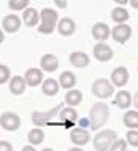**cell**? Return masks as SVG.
Wrapping results in <instances>:
<instances>
[{
  "instance_id": "cell-1",
  "label": "cell",
  "mask_w": 138,
  "mask_h": 151,
  "mask_svg": "<svg viewBox=\"0 0 138 151\" xmlns=\"http://www.w3.org/2000/svg\"><path fill=\"white\" fill-rule=\"evenodd\" d=\"M89 119H91V129L99 132L109 119V107L105 102H95L89 111Z\"/></svg>"
},
{
  "instance_id": "cell-2",
  "label": "cell",
  "mask_w": 138,
  "mask_h": 151,
  "mask_svg": "<svg viewBox=\"0 0 138 151\" xmlns=\"http://www.w3.org/2000/svg\"><path fill=\"white\" fill-rule=\"evenodd\" d=\"M59 22V14L52 8H43L40 11V24H38V32L44 35H51L52 32L57 29Z\"/></svg>"
},
{
  "instance_id": "cell-3",
  "label": "cell",
  "mask_w": 138,
  "mask_h": 151,
  "mask_svg": "<svg viewBox=\"0 0 138 151\" xmlns=\"http://www.w3.org/2000/svg\"><path fill=\"white\" fill-rule=\"evenodd\" d=\"M117 138L116 130L113 129H100L99 132L92 137V145H94L95 151H108L109 146L114 143Z\"/></svg>"
},
{
  "instance_id": "cell-4",
  "label": "cell",
  "mask_w": 138,
  "mask_h": 151,
  "mask_svg": "<svg viewBox=\"0 0 138 151\" xmlns=\"http://www.w3.org/2000/svg\"><path fill=\"white\" fill-rule=\"evenodd\" d=\"M64 108V105L60 104V105H56L54 108H51V110H48V111H34L32 113V122L36 126V127H41V126H48V124H51V126H54V118L56 116H59V113H60V110Z\"/></svg>"
},
{
  "instance_id": "cell-5",
  "label": "cell",
  "mask_w": 138,
  "mask_h": 151,
  "mask_svg": "<svg viewBox=\"0 0 138 151\" xmlns=\"http://www.w3.org/2000/svg\"><path fill=\"white\" fill-rule=\"evenodd\" d=\"M91 89H92V94L100 100L109 99V97H113V94H114V86H113V83L107 78H97L94 83H92Z\"/></svg>"
},
{
  "instance_id": "cell-6",
  "label": "cell",
  "mask_w": 138,
  "mask_h": 151,
  "mask_svg": "<svg viewBox=\"0 0 138 151\" xmlns=\"http://www.w3.org/2000/svg\"><path fill=\"white\" fill-rule=\"evenodd\" d=\"M0 126L8 132H14L21 127V118L14 111H5L0 115Z\"/></svg>"
},
{
  "instance_id": "cell-7",
  "label": "cell",
  "mask_w": 138,
  "mask_h": 151,
  "mask_svg": "<svg viewBox=\"0 0 138 151\" xmlns=\"http://www.w3.org/2000/svg\"><path fill=\"white\" fill-rule=\"evenodd\" d=\"M59 119L60 126H64L65 129H73L75 122L78 121V111L75 110V107H64L59 113Z\"/></svg>"
},
{
  "instance_id": "cell-8",
  "label": "cell",
  "mask_w": 138,
  "mask_h": 151,
  "mask_svg": "<svg viewBox=\"0 0 138 151\" xmlns=\"http://www.w3.org/2000/svg\"><path fill=\"white\" fill-rule=\"evenodd\" d=\"M132 37V27L129 24H116L111 30V38L114 40L116 43H125L129 42Z\"/></svg>"
},
{
  "instance_id": "cell-9",
  "label": "cell",
  "mask_w": 138,
  "mask_h": 151,
  "mask_svg": "<svg viewBox=\"0 0 138 151\" xmlns=\"http://www.w3.org/2000/svg\"><path fill=\"white\" fill-rule=\"evenodd\" d=\"M70 140L75 146H84L92 140V137L87 129H83L78 126V127H73L70 130Z\"/></svg>"
},
{
  "instance_id": "cell-10",
  "label": "cell",
  "mask_w": 138,
  "mask_h": 151,
  "mask_svg": "<svg viewBox=\"0 0 138 151\" xmlns=\"http://www.w3.org/2000/svg\"><path fill=\"white\" fill-rule=\"evenodd\" d=\"M94 58L99 62H108L114 58V51L111 50L108 43L105 42H97V45L94 46Z\"/></svg>"
},
{
  "instance_id": "cell-11",
  "label": "cell",
  "mask_w": 138,
  "mask_h": 151,
  "mask_svg": "<svg viewBox=\"0 0 138 151\" xmlns=\"http://www.w3.org/2000/svg\"><path fill=\"white\" fill-rule=\"evenodd\" d=\"M129 78H130L129 70L125 67H122V65H119V67H116L114 70L111 72V78H109V81L113 83L114 88H124L125 84L129 83Z\"/></svg>"
},
{
  "instance_id": "cell-12",
  "label": "cell",
  "mask_w": 138,
  "mask_h": 151,
  "mask_svg": "<svg viewBox=\"0 0 138 151\" xmlns=\"http://www.w3.org/2000/svg\"><path fill=\"white\" fill-rule=\"evenodd\" d=\"M21 24H22V18H19L18 14L14 13L6 14L2 21V30L8 32V34H16L21 29Z\"/></svg>"
},
{
  "instance_id": "cell-13",
  "label": "cell",
  "mask_w": 138,
  "mask_h": 151,
  "mask_svg": "<svg viewBox=\"0 0 138 151\" xmlns=\"http://www.w3.org/2000/svg\"><path fill=\"white\" fill-rule=\"evenodd\" d=\"M24 80H26L27 86H40V84L44 81V75H43V70L41 68H36V67H32V68H27L26 73H24Z\"/></svg>"
},
{
  "instance_id": "cell-14",
  "label": "cell",
  "mask_w": 138,
  "mask_h": 151,
  "mask_svg": "<svg viewBox=\"0 0 138 151\" xmlns=\"http://www.w3.org/2000/svg\"><path fill=\"white\" fill-rule=\"evenodd\" d=\"M113 104L121 110H127L130 108V105H133V96L129 91H125V89H121V91H117L114 94Z\"/></svg>"
},
{
  "instance_id": "cell-15",
  "label": "cell",
  "mask_w": 138,
  "mask_h": 151,
  "mask_svg": "<svg viewBox=\"0 0 138 151\" xmlns=\"http://www.w3.org/2000/svg\"><path fill=\"white\" fill-rule=\"evenodd\" d=\"M92 37L97 42H107L108 38H111V29L105 22H95L92 26Z\"/></svg>"
},
{
  "instance_id": "cell-16",
  "label": "cell",
  "mask_w": 138,
  "mask_h": 151,
  "mask_svg": "<svg viewBox=\"0 0 138 151\" xmlns=\"http://www.w3.org/2000/svg\"><path fill=\"white\" fill-rule=\"evenodd\" d=\"M40 68H41L43 72H48V73L56 72L59 68V59L56 58L54 54L48 52V54L41 56V59H40Z\"/></svg>"
},
{
  "instance_id": "cell-17",
  "label": "cell",
  "mask_w": 138,
  "mask_h": 151,
  "mask_svg": "<svg viewBox=\"0 0 138 151\" xmlns=\"http://www.w3.org/2000/svg\"><path fill=\"white\" fill-rule=\"evenodd\" d=\"M76 30V24L72 18H62L57 22V32L62 37H72Z\"/></svg>"
},
{
  "instance_id": "cell-18",
  "label": "cell",
  "mask_w": 138,
  "mask_h": 151,
  "mask_svg": "<svg viewBox=\"0 0 138 151\" xmlns=\"http://www.w3.org/2000/svg\"><path fill=\"white\" fill-rule=\"evenodd\" d=\"M27 89V83L24 80V76L21 75H14L13 78L10 80V92L13 96H22Z\"/></svg>"
},
{
  "instance_id": "cell-19",
  "label": "cell",
  "mask_w": 138,
  "mask_h": 151,
  "mask_svg": "<svg viewBox=\"0 0 138 151\" xmlns=\"http://www.w3.org/2000/svg\"><path fill=\"white\" fill-rule=\"evenodd\" d=\"M59 89H60V84H59V81L54 80V78H46L41 83V92L44 94V96H48V97L57 96Z\"/></svg>"
},
{
  "instance_id": "cell-20",
  "label": "cell",
  "mask_w": 138,
  "mask_h": 151,
  "mask_svg": "<svg viewBox=\"0 0 138 151\" xmlns=\"http://www.w3.org/2000/svg\"><path fill=\"white\" fill-rule=\"evenodd\" d=\"M89 62H91L89 56L86 54V52H83V51H73L70 54V64L73 65V67H76V68L87 67Z\"/></svg>"
},
{
  "instance_id": "cell-21",
  "label": "cell",
  "mask_w": 138,
  "mask_h": 151,
  "mask_svg": "<svg viewBox=\"0 0 138 151\" xmlns=\"http://www.w3.org/2000/svg\"><path fill=\"white\" fill-rule=\"evenodd\" d=\"M57 81H59L60 88L70 91V89H73V88H75V84H76V76H75V73H72L70 70H65V72L60 73V76H59Z\"/></svg>"
},
{
  "instance_id": "cell-22",
  "label": "cell",
  "mask_w": 138,
  "mask_h": 151,
  "mask_svg": "<svg viewBox=\"0 0 138 151\" xmlns=\"http://www.w3.org/2000/svg\"><path fill=\"white\" fill-rule=\"evenodd\" d=\"M22 21L27 27H35L40 21V13L35 8H26L22 13Z\"/></svg>"
},
{
  "instance_id": "cell-23",
  "label": "cell",
  "mask_w": 138,
  "mask_h": 151,
  "mask_svg": "<svg viewBox=\"0 0 138 151\" xmlns=\"http://www.w3.org/2000/svg\"><path fill=\"white\" fill-rule=\"evenodd\" d=\"M27 140H29V143L32 146H38L43 143L44 140V130L41 127H34L29 130V134H27Z\"/></svg>"
},
{
  "instance_id": "cell-24",
  "label": "cell",
  "mask_w": 138,
  "mask_h": 151,
  "mask_svg": "<svg viewBox=\"0 0 138 151\" xmlns=\"http://www.w3.org/2000/svg\"><path fill=\"white\" fill-rule=\"evenodd\" d=\"M81 100H83V92L79 91V89H70V91H67L65 94V104L68 107H78L81 104Z\"/></svg>"
},
{
  "instance_id": "cell-25",
  "label": "cell",
  "mask_w": 138,
  "mask_h": 151,
  "mask_svg": "<svg viewBox=\"0 0 138 151\" xmlns=\"http://www.w3.org/2000/svg\"><path fill=\"white\" fill-rule=\"evenodd\" d=\"M129 18H130V14H129V11L125 10L124 6H116V8H113V11H111V19H113L116 24H125V22L129 21Z\"/></svg>"
},
{
  "instance_id": "cell-26",
  "label": "cell",
  "mask_w": 138,
  "mask_h": 151,
  "mask_svg": "<svg viewBox=\"0 0 138 151\" xmlns=\"http://www.w3.org/2000/svg\"><path fill=\"white\" fill-rule=\"evenodd\" d=\"M122 122L125 127H129V129H138V111L137 110L125 111L122 116Z\"/></svg>"
},
{
  "instance_id": "cell-27",
  "label": "cell",
  "mask_w": 138,
  "mask_h": 151,
  "mask_svg": "<svg viewBox=\"0 0 138 151\" xmlns=\"http://www.w3.org/2000/svg\"><path fill=\"white\" fill-rule=\"evenodd\" d=\"M30 0H8V6L11 11H22L29 8Z\"/></svg>"
},
{
  "instance_id": "cell-28",
  "label": "cell",
  "mask_w": 138,
  "mask_h": 151,
  "mask_svg": "<svg viewBox=\"0 0 138 151\" xmlns=\"http://www.w3.org/2000/svg\"><path fill=\"white\" fill-rule=\"evenodd\" d=\"M125 142H127V145L137 148L138 146V129H129L127 135H125Z\"/></svg>"
},
{
  "instance_id": "cell-29",
  "label": "cell",
  "mask_w": 138,
  "mask_h": 151,
  "mask_svg": "<svg viewBox=\"0 0 138 151\" xmlns=\"http://www.w3.org/2000/svg\"><path fill=\"white\" fill-rule=\"evenodd\" d=\"M11 80V70L5 64H0V84H5Z\"/></svg>"
},
{
  "instance_id": "cell-30",
  "label": "cell",
  "mask_w": 138,
  "mask_h": 151,
  "mask_svg": "<svg viewBox=\"0 0 138 151\" xmlns=\"http://www.w3.org/2000/svg\"><path fill=\"white\" fill-rule=\"evenodd\" d=\"M108 151H127V142L124 138H116L114 143L109 146Z\"/></svg>"
},
{
  "instance_id": "cell-31",
  "label": "cell",
  "mask_w": 138,
  "mask_h": 151,
  "mask_svg": "<svg viewBox=\"0 0 138 151\" xmlns=\"http://www.w3.org/2000/svg\"><path fill=\"white\" fill-rule=\"evenodd\" d=\"M0 151H13V145L6 140H0Z\"/></svg>"
},
{
  "instance_id": "cell-32",
  "label": "cell",
  "mask_w": 138,
  "mask_h": 151,
  "mask_svg": "<svg viewBox=\"0 0 138 151\" xmlns=\"http://www.w3.org/2000/svg\"><path fill=\"white\" fill-rule=\"evenodd\" d=\"M78 126H79V127H83V129L91 127V119H87V118H81V119L78 121Z\"/></svg>"
},
{
  "instance_id": "cell-33",
  "label": "cell",
  "mask_w": 138,
  "mask_h": 151,
  "mask_svg": "<svg viewBox=\"0 0 138 151\" xmlns=\"http://www.w3.org/2000/svg\"><path fill=\"white\" fill-rule=\"evenodd\" d=\"M54 3H56V6L57 8H67V5H68V0H54Z\"/></svg>"
},
{
  "instance_id": "cell-34",
  "label": "cell",
  "mask_w": 138,
  "mask_h": 151,
  "mask_svg": "<svg viewBox=\"0 0 138 151\" xmlns=\"http://www.w3.org/2000/svg\"><path fill=\"white\" fill-rule=\"evenodd\" d=\"M21 151H36V150H35V146H32V145H26V146H22Z\"/></svg>"
},
{
  "instance_id": "cell-35",
  "label": "cell",
  "mask_w": 138,
  "mask_h": 151,
  "mask_svg": "<svg viewBox=\"0 0 138 151\" xmlns=\"http://www.w3.org/2000/svg\"><path fill=\"white\" fill-rule=\"evenodd\" d=\"M113 2H116L119 6H124V5H127V3H129V0H113Z\"/></svg>"
},
{
  "instance_id": "cell-36",
  "label": "cell",
  "mask_w": 138,
  "mask_h": 151,
  "mask_svg": "<svg viewBox=\"0 0 138 151\" xmlns=\"http://www.w3.org/2000/svg\"><path fill=\"white\" fill-rule=\"evenodd\" d=\"M133 105H135L137 111H138V91L135 92V96H133Z\"/></svg>"
},
{
  "instance_id": "cell-37",
  "label": "cell",
  "mask_w": 138,
  "mask_h": 151,
  "mask_svg": "<svg viewBox=\"0 0 138 151\" xmlns=\"http://www.w3.org/2000/svg\"><path fill=\"white\" fill-rule=\"evenodd\" d=\"M129 3H130V6H132V8L138 10V0H129Z\"/></svg>"
},
{
  "instance_id": "cell-38",
  "label": "cell",
  "mask_w": 138,
  "mask_h": 151,
  "mask_svg": "<svg viewBox=\"0 0 138 151\" xmlns=\"http://www.w3.org/2000/svg\"><path fill=\"white\" fill-rule=\"evenodd\" d=\"M67 151H84L81 146H72V148H68Z\"/></svg>"
},
{
  "instance_id": "cell-39",
  "label": "cell",
  "mask_w": 138,
  "mask_h": 151,
  "mask_svg": "<svg viewBox=\"0 0 138 151\" xmlns=\"http://www.w3.org/2000/svg\"><path fill=\"white\" fill-rule=\"evenodd\" d=\"M3 40H5V34H3V30L0 29V45L3 43Z\"/></svg>"
},
{
  "instance_id": "cell-40",
  "label": "cell",
  "mask_w": 138,
  "mask_h": 151,
  "mask_svg": "<svg viewBox=\"0 0 138 151\" xmlns=\"http://www.w3.org/2000/svg\"><path fill=\"white\" fill-rule=\"evenodd\" d=\"M41 151H54L52 148H44V150H41Z\"/></svg>"
},
{
  "instance_id": "cell-41",
  "label": "cell",
  "mask_w": 138,
  "mask_h": 151,
  "mask_svg": "<svg viewBox=\"0 0 138 151\" xmlns=\"http://www.w3.org/2000/svg\"><path fill=\"white\" fill-rule=\"evenodd\" d=\"M137 70H138V68H137Z\"/></svg>"
},
{
  "instance_id": "cell-42",
  "label": "cell",
  "mask_w": 138,
  "mask_h": 151,
  "mask_svg": "<svg viewBox=\"0 0 138 151\" xmlns=\"http://www.w3.org/2000/svg\"><path fill=\"white\" fill-rule=\"evenodd\" d=\"M127 151H129V150H127Z\"/></svg>"
}]
</instances>
